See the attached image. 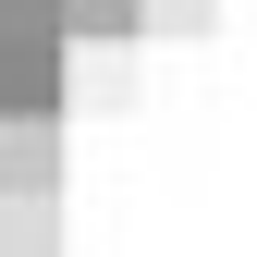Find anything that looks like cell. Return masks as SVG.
I'll return each mask as SVG.
<instances>
[{
    "mask_svg": "<svg viewBox=\"0 0 257 257\" xmlns=\"http://www.w3.org/2000/svg\"><path fill=\"white\" fill-rule=\"evenodd\" d=\"M61 110V37H0V122Z\"/></svg>",
    "mask_w": 257,
    "mask_h": 257,
    "instance_id": "obj_1",
    "label": "cell"
},
{
    "mask_svg": "<svg viewBox=\"0 0 257 257\" xmlns=\"http://www.w3.org/2000/svg\"><path fill=\"white\" fill-rule=\"evenodd\" d=\"M0 184H49V122H0Z\"/></svg>",
    "mask_w": 257,
    "mask_h": 257,
    "instance_id": "obj_2",
    "label": "cell"
},
{
    "mask_svg": "<svg viewBox=\"0 0 257 257\" xmlns=\"http://www.w3.org/2000/svg\"><path fill=\"white\" fill-rule=\"evenodd\" d=\"M147 0H61V37H135Z\"/></svg>",
    "mask_w": 257,
    "mask_h": 257,
    "instance_id": "obj_3",
    "label": "cell"
}]
</instances>
